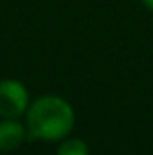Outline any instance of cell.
Listing matches in <instances>:
<instances>
[{
	"label": "cell",
	"instance_id": "6da1fadb",
	"mask_svg": "<svg viewBox=\"0 0 153 155\" xmlns=\"http://www.w3.org/2000/svg\"><path fill=\"white\" fill-rule=\"evenodd\" d=\"M74 108L60 96H41L33 101L25 112L27 137L33 141H63L74 128Z\"/></svg>",
	"mask_w": 153,
	"mask_h": 155
},
{
	"label": "cell",
	"instance_id": "277c9868",
	"mask_svg": "<svg viewBox=\"0 0 153 155\" xmlns=\"http://www.w3.org/2000/svg\"><path fill=\"white\" fill-rule=\"evenodd\" d=\"M56 155H88V144L77 137H65Z\"/></svg>",
	"mask_w": 153,
	"mask_h": 155
},
{
	"label": "cell",
	"instance_id": "5b68a950",
	"mask_svg": "<svg viewBox=\"0 0 153 155\" xmlns=\"http://www.w3.org/2000/svg\"><path fill=\"white\" fill-rule=\"evenodd\" d=\"M141 2H142V5H144L146 9L153 11V0H141Z\"/></svg>",
	"mask_w": 153,
	"mask_h": 155
},
{
	"label": "cell",
	"instance_id": "3957f363",
	"mask_svg": "<svg viewBox=\"0 0 153 155\" xmlns=\"http://www.w3.org/2000/svg\"><path fill=\"white\" fill-rule=\"evenodd\" d=\"M27 139V128L18 119H5L0 121V152H15L22 146V143Z\"/></svg>",
	"mask_w": 153,
	"mask_h": 155
},
{
	"label": "cell",
	"instance_id": "7a4b0ae2",
	"mask_svg": "<svg viewBox=\"0 0 153 155\" xmlns=\"http://www.w3.org/2000/svg\"><path fill=\"white\" fill-rule=\"evenodd\" d=\"M29 90L18 79H2L0 81V117L18 119L29 108Z\"/></svg>",
	"mask_w": 153,
	"mask_h": 155
}]
</instances>
